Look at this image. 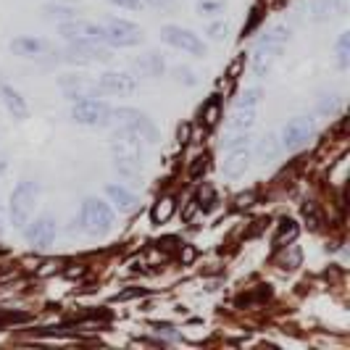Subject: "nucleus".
<instances>
[{"label":"nucleus","mask_w":350,"mask_h":350,"mask_svg":"<svg viewBox=\"0 0 350 350\" xmlns=\"http://www.w3.org/2000/svg\"><path fill=\"white\" fill-rule=\"evenodd\" d=\"M314 11L319 18H324L327 14H332L334 11V0H319V3L314 5Z\"/></svg>","instance_id":"32"},{"label":"nucleus","mask_w":350,"mask_h":350,"mask_svg":"<svg viewBox=\"0 0 350 350\" xmlns=\"http://www.w3.org/2000/svg\"><path fill=\"white\" fill-rule=\"evenodd\" d=\"M195 198H198V208H206V211L213 208V190H211L208 185H206L200 193L195 195Z\"/></svg>","instance_id":"29"},{"label":"nucleus","mask_w":350,"mask_h":350,"mask_svg":"<svg viewBox=\"0 0 350 350\" xmlns=\"http://www.w3.org/2000/svg\"><path fill=\"white\" fill-rule=\"evenodd\" d=\"M195 247L193 245H182V253H179V258H182V263H193L195 261Z\"/></svg>","instance_id":"35"},{"label":"nucleus","mask_w":350,"mask_h":350,"mask_svg":"<svg viewBox=\"0 0 350 350\" xmlns=\"http://www.w3.org/2000/svg\"><path fill=\"white\" fill-rule=\"evenodd\" d=\"M0 95H3V103H5V108L16 116V119H27V113H29V108H27V103H24V98L18 95L14 88H8V85H3L0 88Z\"/></svg>","instance_id":"17"},{"label":"nucleus","mask_w":350,"mask_h":350,"mask_svg":"<svg viewBox=\"0 0 350 350\" xmlns=\"http://www.w3.org/2000/svg\"><path fill=\"white\" fill-rule=\"evenodd\" d=\"M298 234H300L298 221H293V219H282L280 227H277V234H274V247L280 250V247H284L287 243H295Z\"/></svg>","instance_id":"19"},{"label":"nucleus","mask_w":350,"mask_h":350,"mask_svg":"<svg viewBox=\"0 0 350 350\" xmlns=\"http://www.w3.org/2000/svg\"><path fill=\"white\" fill-rule=\"evenodd\" d=\"M337 61L342 69H348L350 64V32H342L340 40H337Z\"/></svg>","instance_id":"25"},{"label":"nucleus","mask_w":350,"mask_h":350,"mask_svg":"<svg viewBox=\"0 0 350 350\" xmlns=\"http://www.w3.org/2000/svg\"><path fill=\"white\" fill-rule=\"evenodd\" d=\"M61 35L71 42H105L103 27H95L88 21H66L61 24Z\"/></svg>","instance_id":"10"},{"label":"nucleus","mask_w":350,"mask_h":350,"mask_svg":"<svg viewBox=\"0 0 350 350\" xmlns=\"http://www.w3.org/2000/svg\"><path fill=\"white\" fill-rule=\"evenodd\" d=\"M208 32L213 40H224V37H227V24H213Z\"/></svg>","instance_id":"37"},{"label":"nucleus","mask_w":350,"mask_h":350,"mask_svg":"<svg viewBox=\"0 0 350 350\" xmlns=\"http://www.w3.org/2000/svg\"><path fill=\"white\" fill-rule=\"evenodd\" d=\"M258 18H261V8L256 5V8L250 11V21H247L245 27H243V35H250V32L256 29V24H258Z\"/></svg>","instance_id":"33"},{"label":"nucleus","mask_w":350,"mask_h":350,"mask_svg":"<svg viewBox=\"0 0 350 350\" xmlns=\"http://www.w3.org/2000/svg\"><path fill=\"white\" fill-rule=\"evenodd\" d=\"M0 232H3V213H0Z\"/></svg>","instance_id":"44"},{"label":"nucleus","mask_w":350,"mask_h":350,"mask_svg":"<svg viewBox=\"0 0 350 350\" xmlns=\"http://www.w3.org/2000/svg\"><path fill=\"white\" fill-rule=\"evenodd\" d=\"M71 119L77 124H82V126H105V124L111 122V108L103 100L82 98L71 108Z\"/></svg>","instance_id":"5"},{"label":"nucleus","mask_w":350,"mask_h":350,"mask_svg":"<svg viewBox=\"0 0 350 350\" xmlns=\"http://www.w3.org/2000/svg\"><path fill=\"white\" fill-rule=\"evenodd\" d=\"M3 169H5V163H3V161H0V172H3Z\"/></svg>","instance_id":"45"},{"label":"nucleus","mask_w":350,"mask_h":350,"mask_svg":"<svg viewBox=\"0 0 350 350\" xmlns=\"http://www.w3.org/2000/svg\"><path fill=\"white\" fill-rule=\"evenodd\" d=\"M195 211H198V198H190V200H187V208H185V213H182V216H185V221H190V219H193Z\"/></svg>","instance_id":"38"},{"label":"nucleus","mask_w":350,"mask_h":350,"mask_svg":"<svg viewBox=\"0 0 350 350\" xmlns=\"http://www.w3.org/2000/svg\"><path fill=\"white\" fill-rule=\"evenodd\" d=\"M337 108H340L337 95H324L321 103H319V111H321V113H337Z\"/></svg>","instance_id":"28"},{"label":"nucleus","mask_w":350,"mask_h":350,"mask_svg":"<svg viewBox=\"0 0 350 350\" xmlns=\"http://www.w3.org/2000/svg\"><path fill=\"white\" fill-rule=\"evenodd\" d=\"M208 172V156H195L193 161H190V179H200V176Z\"/></svg>","instance_id":"27"},{"label":"nucleus","mask_w":350,"mask_h":350,"mask_svg":"<svg viewBox=\"0 0 350 350\" xmlns=\"http://www.w3.org/2000/svg\"><path fill=\"white\" fill-rule=\"evenodd\" d=\"M11 51L18 53V55H40V53L48 51V42L37 40V37H18L11 42Z\"/></svg>","instance_id":"18"},{"label":"nucleus","mask_w":350,"mask_h":350,"mask_svg":"<svg viewBox=\"0 0 350 350\" xmlns=\"http://www.w3.org/2000/svg\"><path fill=\"white\" fill-rule=\"evenodd\" d=\"M79 221H82V229L92 234V237H103L113 229V211L108 203L98 200V198H88L82 203V211H79Z\"/></svg>","instance_id":"1"},{"label":"nucleus","mask_w":350,"mask_h":350,"mask_svg":"<svg viewBox=\"0 0 350 350\" xmlns=\"http://www.w3.org/2000/svg\"><path fill=\"white\" fill-rule=\"evenodd\" d=\"M311 137H314V122L308 116H295L282 129V145L287 150H300L303 145H308Z\"/></svg>","instance_id":"7"},{"label":"nucleus","mask_w":350,"mask_h":350,"mask_svg":"<svg viewBox=\"0 0 350 350\" xmlns=\"http://www.w3.org/2000/svg\"><path fill=\"white\" fill-rule=\"evenodd\" d=\"M53 269H55V263L48 261V263H42V269H40V274H51Z\"/></svg>","instance_id":"42"},{"label":"nucleus","mask_w":350,"mask_h":350,"mask_svg":"<svg viewBox=\"0 0 350 350\" xmlns=\"http://www.w3.org/2000/svg\"><path fill=\"white\" fill-rule=\"evenodd\" d=\"M253 200H256V193H245V195H237V208H247V206H253Z\"/></svg>","instance_id":"36"},{"label":"nucleus","mask_w":350,"mask_h":350,"mask_svg":"<svg viewBox=\"0 0 350 350\" xmlns=\"http://www.w3.org/2000/svg\"><path fill=\"white\" fill-rule=\"evenodd\" d=\"M219 119H221V105H219V100L213 98V100H208V103L200 108V124L211 129V126L219 124Z\"/></svg>","instance_id":"22"},{"label":"nucleus","mask_w":350,"mask_h":350,"mask_svg":"<svg viewBox=\"0 0 350 350\" xmlns=\"http://www.w3.org/2000/svg\"><path fill=\"white\" fill-rule=\"evenodd\" d=\"M111 119L119 124V129L124 132H132V135H137L140 140H148L153 142L158 137L156 126L153 122L140 113V111H135V108H116V111H111Z\"/></svg>","instance_id":"4"},{"label":"nucleus","mask_w":350,"mask_h":350,"mask_svg":"<svg viewBox=\"0 0 350 350\" xmlns=\"http://www.w3.org/2000/svg\"><path fill=\"white\" fill-rule=\"evenodd\" d=\"M256 153H258V158H266V161H271V158L280 153L277 137H274V135H266V137H261V140H258V145H256Z\"/></svg>","instance_id":"23"},{"label":"nucleus","mask_w":350,"mask_h":350,"mask_svg":"<svg viewBox=\"0 0 350 350\" xmlns=\"http://www.w3.org/2000/svg\"><path fill=\"white\" fill-rule=\"evenodd\" d=\"M179 142H190V124L179 126Z\"/></svg>","instance_id":"40"},{"label":"nucleus","mask_w":350,"mask_h":350,"mask_svg":"<svg viewBox=\"0 0 350 350\" xmlns=\"http://www.w3.org/2000/svg\"><path fill=\"white\" fill-rule=\"evenodd\" d=\"M247 166H250V145H247V142L234 145V148H227V158H224V163H221L224 174L240 176V174H245Z\"/></svg>","instance_id":"12"},{"label":"nucleus","mask_w":350,"mask_h":350,"mask_svg":"<svg viewBox=\"0 0 350 350\" xmlns=\"http://www.w3.org/2000/svg\"><path fill=\"white\" fill-rule=\"evenodd\" d=\"M176 211V203L174 198H158V203L153 206V211H150V219H153V224H166L172 216H174Z\"/></svg>","instance_id":"20"},{"label":"nucleus","mask_w":350,"mask_h":350,"mask_svg":"<svg viewBox=\"0 0 350 350\" xmlns=\"http://www.w3.org/2000/svg\"><path fill=\"white\" fill-rule=\"evenodd\" d=\"M37 198H40V187H37V182H32V179L21 182L16 190H14V195H11V221H14L16 229L27 227L29 219L35 216Z\"/></svg>","instance_id":"2"},{"label":"nucleus","mask_w":350,"mask_h":350,"mask_svg":"<svg viewBox=\"0 0 350 350\" xmlns=\"http://www.w3.org/2000/svg\"><path fill=\"white\" fill-rule=\"evenodd\" d=\"M69 58L71 61H108L111 51L105 48V42H71Z\"/></svg>","instance_id":"14"},{"label":"nucleus","mask_w":350,"mask_h":350,"mask_svg":"<svg viewBox=\"0 0 350 350\" xmlns=\"http://www.w3.org/2000/svg\"><path fill=\"white\" fill-rule=\"evenodd\" d=\"M105 32V42L116 45V48H132V45H140L142 42V32L137 24L132 21H124V18H113L103 27Z\"/></svg>","instance_id":"6"},{"label":"nucleus","mask_w":350,"mask_h":350,"mask_svg":"<svg viewBox=\"0 0 350 350\" xmlns=\"http://www.w3.org/2000/svg\"><path fill=\"white\" fill-rule=\"evenodd\" d=\"M61 90L64 95L71 100H82V98H98L103 90L98 85V79H90V77H64L61 79Z\"/></svg>","instance_id":"9"},{"label":"nucleus","mask_w":350,"mask_h":350,"mask_svg":"<svg viewBox=\"0 0 350 350\" xmlns=\"http://www.w3.org/2000/svg\"><path fill=\"white\" fill-rule=\"evenodd\" d=\"M27 240L37 247H48L55 240V219H51V216L37 219L35 224L27 229Z\"/></svg>","instance_id":"15"},{"label":"nucleus","mask_w":350,"mask_h":350,"mask_svg":"<svg viewBox=\"0 0 350 350\" xmlns=\"http://www.w3.org/2000/svg\"><path fill=\"white\" fill-rule=\"evenodd\" d=\"M142 66H145V69H150V74H161V71H163V61L158 58L156 53H150V55H148V61H145Z\"/></svg>","instance_id":"31"},{"label":"nucleus","mask_w":350,"mask_h":350,"mask_svg":"<svg viewBox=\"0 0 350 350\" xmlns=\"http://www.w3.org/2000/svg\"><path fill=\"white\" fill-rule=\"evenodd\" d=\"M161 37H163L169 45H174V48H179V51L193 53V55H203V53H206V45L200 42V37L193 35L190 29H182V27L169 24V27L161 29Z\"/></svg>","instance_id":"8"},{"label":"nucleus","mask_w":350,"mask_h":350,"mask_svg":"<svg viewBox=\"0 0 350 350\" xmlns=\"http://www.w3.org/2000/svg\"><path fill=\"white\" fill-rule=\"evenodd\" d=\"M111 3H116L122 8H129V11H137L140 8V0H111Z\"/></svg>","instance_id":"39"},{"label":"nucleus","mask_w":350,"mask_h":350,"mask_svg":"<svg viewBox=\"0 0 350 350\" xmlns=\"http://www.w3.org/2000/svg\"><path fill=\"white\" fill-rule=\"evenodd\" d=\"M258 103H261V90L258 88L245 90V92L237 98V103H234V111H232L227 132H250V126L256 124Z\"/></svg>","instance_id":"3"},{"label":"nucleus","mask_w":350,"mask_h":350,"mask_svg":"<svg viewBox=\"0 0 350 350\" xmlns=\"http://www.w3.org/2000/svg\"><path fill=\"white\" fill-rule=\"evenodd\" d=\"M105 195L111 198V203L116 206V211L119 213H132V211H137V198L129 193V190H124V187H119V185H108L105 187Z\"/></svg>","instance_id":"16"},{"label":"nucleus","mask_w":350,"mask_h":350,"mask_svg":"<svg viewBox=\"0 0 350 350\" xmlns=\"http://www.w3.org/2000/svg\"><path fill=\"white\" fill-rule=\"evenodd\" d=\"M280 250H284L280 256V266L282 269H287V271H293V269H298L300 263H303V250H300L298 245H293V243H287L284 247H280Z\"/></svg>","instance_id":"21"},{"label":"nucleus","mask_w":350,"mask_h":350,"mask_svg":"<svg viewBox=\"0 0 350 350\" xmlns=\"http://www.w3.org/2000/svg\"><path fill=\"white\" fill-rule=\"evenodd\" d=\"M303 219H306V224L311 229H319L321 227V213L316 208L314 200H308V203H303Z\"/></svg>","instance_id":"26"},{"label":"nucleus","mask_w":350,"mask_h":350,"mask_svg":"<svg viewBox=\"0 0 350 350\" xmlns=\"http://www.w3.org/2000/svg\"><path fill=\"white\" fill-rule=\"evenodd\" d=\"M48 14H53V16H58V18H71L74 16V11H71L69 5H53V8H48Z\"/></svg>","instance_id":"34"},{"label":"nucleus","mask_w":350,"mask_h":350,"mask_svg":"<svg viewBox=\"0 0 350 350\" xmlns=\"http://www.w3.org/2000/svg\"><path fill=\"white\" fill-rule=\"evenodd\" d=\"M263 40H269V42H274V45H287V40H290V29L284 27V24H274L266 35H263Z\"/></svg>","instance_id":"24"},{"label":"nucleus","mask_w":350,"mask_h":350,"mask_svg":"<svg viewBox=\"0 0 350 350\" xmlns=\"http://www.w3.org/2000/svg\"><path fill=\"white\" fill-rule=\"evenodd\" d=\"M240 69H243V61H234V64H232V66H229V79H234V77H237V74H240Z\"/></svg>","instance_id":"41"},{"label":"nucleus","mask_w":350,"mask_h":350,"mask_svg":"<svg viewBox=\"0 0 350 350\" xmlns=\"http://www.w3.org/2000/svg\"><path fill=\"white\" fill-rule=\"evenodd\" d=\"M203 14H219L221 8H224V0H200V5H198Z\"/></svg>","instance_id":"30"},{"label":"nucleus","mask_w":350,"mask_h":350,"mask_svg":"<svg viewBox=\"0 0 350 350\" xmlns=\"http://www.w3.org/2000/svg\"><path fill=\"white\" fill-rule=\"evenodd\" d=\"M145 3H150V5H166L169 0H145Z\"/></svg>","instance_id":"43"},{"label":"nucleus","mask_w":350,"mask_h":350,"mask_svg":"<svg viewBox=\"0 0 350 350\" xmlns=\"http://www.w3.org/2000/svg\"><path fill=\"white\" fill-rule=\"evenodd\" d=\"M280 53H282V45H274V42H269V40H261V42L256 45V51H253V71H256V77H266Z\"/></svg>","instance_id":"13"},{"label":"nucleus","mask_w":350,"mask_h":350,"mask_svg":"<svg viewBox=\"0 0 350 350\" xmlns=\"http://www.w3.org/2000/svg\"><path fill=\"white\" fill-rule=\"evenodd\" d=\"M98 85L108 95H129V92L137 90V77H132L126 71H105L98 79Z\"/></svg>","instance_id":"11"}]
</instances>
